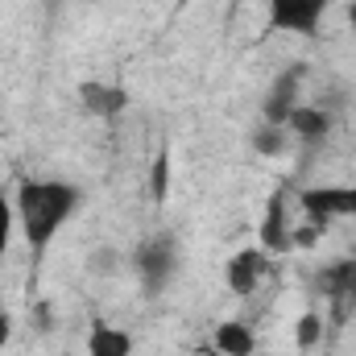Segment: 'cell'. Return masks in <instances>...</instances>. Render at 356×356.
I'll use <instances>...</instances> for the list:
<instances>
[{
	"label": "cell",
	"mask_w": 356,
	"mask_h": 356,
	"mask_svg": "<svg viewBox=\"0 0 356 356\" xmlns=\"http://www.w3.org/2000/svg\"><path fill=\"white\" fill-rule=\"evenodd\" d=\"M83 191L67 178H21L13 191V207H17V228L25 236V245L33 249V257H42L58 232L71 224V216L79 211Z\"/></svg>",
	"instance_id": "6da1fadb"
},
{
	"label": "cell",
	"mask_w": 356,
	"mask_h": 356,
	"mask_svg": "<svg viewBox=\"0 0 356 356\" xmlns=\"http://www.w3.org/2000/svg\"><path fill=\"white\" fill-rule=\"evenodd\" d=\"M178 266H182V253H178L175 232H149V236H141L137 249H133V273H137L145 298H158V294L175 282Z\"/></svg>",
	"instance_id": "7a4b0ae2"
},
{
	"label": "cell",
	"mask_w": 356,
	"mask_h": 356,
	"mask_svg": "<svg viewBox=\"0 0 356 356\" xmlns=\"http://www.w3.org/2000/svg\"><path fill=\"white\" fill-rule=\"evenodd\" d=\"M298 211L319 228H332L336 220H356V182L353 186H340V182L302 186L298 191Z\"/></svg>",
	"instance_id": "3957f363"
},
{
	"label": "cell",
	"mask_w": 356,
	"mask_h": 356,
	"mask_svg": "<svg viewBox=\"0 0 356 356\" xmlns=\"http://www.w3.org/2000/svg\"><path fill=\"white\" fill-rule=\"evenodd\" d=\"M332 0H266V21L273 33L315 38L327 21Z\"/></svg>",
	"instance_id": "277c9868"
},
{
	"label": "cell",
	"mask_w": 356,
	"mask_h": 356,
	"mask_svg": "<svg viewBox=\"0 0 356 356\" xmlns=\"http://www.w3.org/2000/svg\"><path fill=\"white\" fill-rule=\"evenodd\" d=\"M257 249L266 257H282L294 253V224H290V191L277 186L266 199V216L257 224Z\"/></svg>",
	"instance_id": "5b68a950"
},
{
	"label": "cell",
	"mask_w": 356,
	"mask_h": 356,
	"mask_svg": "<svg viewBox=\"0 0 356 356\" xmlns=\"http://www.w3.org/2000/svg\"><path fill=\"white\" fill-rule=\"evenodd\" d=\"M315 290L336 307V319H348V307H356V266L353 257H336L332 266L315 273Z\"/></svg>",
	"instance_id": "8992f818"
},
{
	"label": "cell",
	"mask_w": 356,
	"mask_h": 356,
	"mask_svg": "<svg viewBox=\"0 0 356 356\" xmlns=\"http://www.w3.org/2000/svg\"><path fill=\"white\" fill-rule=\"evenodd\" d=\"M261 277H266V253H261L257 245H245V249H236V253L228 257L224 282H228V290H232L236 298H253L257 286H261Z\"/></svg>",
	"instance_id": "52a82bcc"
},
{
	"label": "cell",
	"mask_w": 356,
	"mask_h": 356,
	"mask_svg": "<svg viewBox=\"0 0 356 356\" xmlns=\"http://www.w3.org/2000/svg\"><path fill=\"white\" fill-rule=\"evenodd\" d=\"M302 67H290V71H282L266 91V104H261V120L266 124H286V116L302 104L298 95H302Z\"/></svg>",
	"instance_id": "ba28073f"
},
{
	"label": "cell",
	"mask_w": 356,
	"mask_h": 356,
	"mask_svg": "<svg viewBox=\"0 0 356 356\" xmlns=\"http://www.w3.org/2000/svg\"><path fill=\"white\" fill-rule=\"evenodd\" d=\"M79 104H83L88 116L112 120L129 108V91L120 83H108V79H88V83H79Z\"/></svg>",
	"instance_id": "9c48e42d"
},
{
	"label": "cell",
	"mask_w": 356,
	"mask_h": 356,
	"mask_svg": "<svg viewBox=\"0 0 356 356\" xmlns=\"http://www.w3.org/2000/svg\"><path fill=\"white\" fill-rule=\"evenodd\" d=\"M286 133H290V141H298V145H323L327 133H332V116H327L323 108H315V104H298V108L286 116Z\"/></svg>",
	"instance_id": "30bf717a"
},
{
	"label": "cell",
	"mask_w": 356,
	"mask_h": 356,
	"mask_svg": "<svg viewBox=\"0 0 356 356\" xmlns=\"http://www.w3.org/2000/svg\"><path fill=\"white\" fill-rule=\"evenodd\" d=\"M211 353L224 356H257V332L245 319H224L211 332Z\"/></svg>",
	"instance_id": "8fae6325"
},
{
	"label": "cell",
	"mask_w": 356,
	"mask_h": 356,
	"mask_svg": "<svg viewBox=\"0 0 356 356\" xmlns=\"http://www.w3.org/2000/svg\"><path fill=\"white\" fill-rule=\"evenodd\" d=\"M88 356H133V332L108 319H95L88 332Z\"/></svg>",
	"instance_id": "7c38bea8"
},
{
	"label": "cell",
	"mask_w": 356,
	"mask_h": 356,
	"mask_svg": "<svg viewBox=\"0 0 356 356\" xmlns=\"http://www.w3.org/2000/svg\"><path fill=\"white\" fill-rule=\"evenodd\" d=\"M253 149L261 154V158H282L286 149H290V133H286V124H257L253 129Z\"/></svg>",
	"instance_id": "4fadbf2b"
},
{
	"label": "cell",
	"mask_w": 356,
	"mask_h": 356,
	"mask_svg": "<svg viewBox=\"0 0 356 356\" xmlns=\"http://www.w3.org/2000/svg\"><path fill=\"white\" fill-rule=\"evenodd\" d=\"M323 340V311H302L298 315V323H294V344H298V353H311L315 344Z\"/></svg>",
	"instance_id": "5bb4252c"
},
{
	"label": "cell",
	"mask_w": 356,
	"mask_h": 356,
	"mask_svg": "<svg viewBox=\"0 0 356 356\" xmlns=\"http://www.w3.org/2000/svg\"><path fill=\"white\" fill-rule=\"evenodd\" d=\"M149 195L162 203L170 195V149H158L154 158V170H149Z\"/></svg>",
	"instance_id": "9a60e30c"
},
{
	"label": "cell",
	"mask_w": 356,
	"mask_h": 356,
	"mask_svg": "<svg viewBox=\"0 0 356 356\" xmlns=\"http://www.w3.org/2000/svg\"><path fill=\"white\" fill-rule=\"evenodd\" d=\"M13 224H17V207H13V195L0 191V269L8 257V245H13Z\"/></svg>",
	"instance_id": "2e32d148"
},
{
	"label": "cell",
	"mask_w": 356,
	"mask_h": 356,
	"mask_svg": "<svg viewBox=\"0 0 356 356\" xmlns=\"http://www.w3.org/2000/svg\"><path fill=\"white\" fill-rule=\"evenodd\" d=\"M8 344H13V315L0 311V356L8 353Z\"/></svg>",
	"instance_id": "e0dca14e"
},
{
	"label": "cell",
	"mask_w": 356,
	"mask_h": 356,
	"mask_svg": "<svg viewBox=\"0 0 356 356\" xmlns=\"http://www.w3.org/2000/svg\"><path fill=\"white\" fill-rule=\"evenodd\" d=\"M348 25H353V33H356V0H348Z\"/></svg>",
	"instance_id": "ac0fdd59"
},
{
	"label": "cell",
	"mask_w": 356,
	"mask_h": 356,
	"mask_svg": "<svg viewBox=\"0 0 356 356\" xmlns=\"http://www.w3.org/2000/svg\"><path fill=\"white\" fill-rule=\"evenodd\" d=\"M353 266H356V245H353Z\"/></svg>",
	"instance_id": "d6986e66"
},
{
	"label": "cell",
	"mask_w": 356,
	"mask_h": 356,
	"mask_svg": "<svg viewBox=\"0 0 356 356\" xmlns=\"http://www.w3.org/2000/svg\"><path fill=\"white\" fill-rule=\"evenodd\" d=\"M207 356H224V353H207Z\"/></svg>",
	"instance_id": "ffe728a7"
}]
</instances>
